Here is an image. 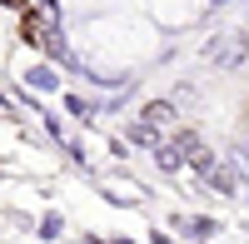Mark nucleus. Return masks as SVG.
I'll return each mask as SVG.
<instances>
[{"label": "nucleus", "instance_id": "nucleus-3", "mask_svg": "<svg viewBox=\"0 0 249 244\" xmlns=\"http://www.w3.org/2000/svg\"><path fill=\"white\" fill-rule=\"evenodd\" d=\"M204 179H210V190H219V194H234V190H239V179L230 174V165H219V159L204 170Z\"/></svg>", "mask_w": 249, "mask_h": 244}, {"label": "nucleus", "instance_id": "nucleus-8", "mask_svg": "<svg viewBox=\"0 0 249 244\" xmlns=\"http://www.w3.org/2000/svg\"><path fill=\"white\" fill-rule=\"evenodd\" d=\"M30 85H40V90H50V85H55V75H50V70H30Z\"/></svg>", "mask_w": 249, "mask_h": 244}, {"label": "nucleus", "instance_id": "nucleus-2", "mask_svg": "<svg viewBox=\"0 0 249 244\" xmlns=\"http://www.w3.org/2000/svg\"><path fill=\"white\" fill-rule=\"evenodd\" d=\"M144 125H150V130H170L175 125V105H170V100H155V105H144Z\"/></svg>", "mask_w": 249, "mask_h": 244}, {"label": "nucleus", "instance_id": "nucleus-5", "mask_svg": "<svg viewBox=\"0 0 249 244\" xmlns=\"http://www.w3.org/2000/svg\"><path fill=\"white\" fill-rule=\"evenodd\" d=\"M155 159H160L164 170H179V165H184V155H179L175 145H160V139H155Z\"/></svg>", "mask_w": 249, "mask_h": 244}, {"label": "nucleus", "instance_id": "nucleus-1", "mask_svg": "<svg viewBox=\"0 0 249 244\" xmlns=\"http://www.w3.org/2000/svg\"><path fill=\"white\" fill-rule=\"evenodd\" d=\"M244 50H249L244 35H219L214 45H210V60H214V65H224V70H234V65H244Z\"/></svg>", "mask_w": 249, "mask_h": 244}, {"label": "nucleus", "instance_id": "nucleus-6", "mask_svg": "<svg viewBox=\"0 0 249 244\" xmlns=\"http://www.w3.org/2000/svg\"><path fill=\"white\" fill-rule=\"evenodd\" d=\"M184 165H190L195 174H204V170H210V165H214V155H210V145H199V150H195L190 159H184Z\"/></svg>", "mask_w": 249, "mask_h": 244}, {"label": "nucleus", "instance_id": "nucleus-7", "mask_svg": "<svg viewBox=\"0 0 249 244\" xmlns=\"http://www.w3.org/2000/svg\"><path fill=\"white\" fill-rule=\"evenodd\" d=\"M130 139H135V145H155V139H160V130H150L144 120H135V125H130Z\"/></svg>", "mask_w": 249, "mask_h": 244}, {"label": "nucleus", "instance_id": "nucleus-4", "mask_svg": "<svg viewBox=\"0 0 249 244\" xmlns=\"http://www.w3.org/2000/svg\"><path fill=\"white\" fill-rule=\"evenodd\" d=\"M199 145H204V139H199V135H195V130H175V150H179V155H184V159H190V155H195V150H199Z\"/></svg>", "mask_w": 249, "mask_h": 244}]
</instances>
